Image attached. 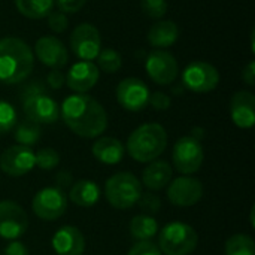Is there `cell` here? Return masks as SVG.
<instances>
[{"instance_id":"cell-28","label":"cell","mask_w":255,"mask_h":255,"mask_svg":"<svg viewBox=\"0 0 255 255\" xmlns=\"http://www.w3.org/2000/svg\"><path fill=\"white\" fill-rule=\"evenodd\" d=\"M97 67L99 70H103L105 73H115L121 69L123 66V58L121 54L112 48H105L100 49L99 55H97Z\"/></svg>"},{"instance_id":"cell-13","label":"cell","mask_w":255,"mask_h":255,"mask_svg":"<svg viewBox=\"0 0 255 255\" xmlns=\"http://www.w3.org/2000/svg\"><path fill=\"white\" fill-rule=\"evenodd\" d=\"M149 88L139 78H126L117 87V100L130 112H140L149 105Z\"/></svg>"},{"instance_id":"cell-31","label":"cell","mask_w":255,"mask_h":255,"mask_svg":"<svg viewBox=\"0 0 255 255\" xmlns=\"http://www.w3.org/2000/svg\"><path fill=\"white\" fill-rule=\"evenodd\" d=\"M137 203H139L140 211H142L145 215H154V214L160 212L161 205H163L161 199H160L154 191L142 193V196L139 197Z\"/></svg>"},{"instance_id":"cell-25","label":"cell","mask_w":255,"mask_h":255,"mask_svg":"<svg viewBox=\"0 0 255 255\" xmlns=\"http://www.w3.org/2000/svg\"><path fill=\"white\" fill-rule=\"evenodd\" d=\"M55 0H15L18 12L30 19L46 18L54 9Z\"/></svg>"},{"instance_id":"cell-24","label":"cell","mask_w":255,"mask_h":255,"mask_svg":"<svg viewBox=\"0 0 255 255\" xmlns=\"http://www.w3.org/2000/svg\"><path fill=\"white\" fill-rule=\"evenodd\" d=\"M158 232V224L154 217L151 215H136L130 221V235L134 241L143 242L151 241Z\"/></svg>"},{"instance_id":"cell-12","label":"cell","mask_w":255,"mask_h":255,"mask_svg":"<svg viewBox=\"0 0 255 255\" xmlns=\"http://www.w3.org/2000/svg\"><path fill=\"white\" fill-rule=\"evenodd\" d=\"M203 197V184L200 179L182 175L167 185V200L178 208H191Z\"/></svg>"},{"instance_id":"cell-5","label":"cell","mask_w":255,"mask_h":255,"mask_svg":"<svg viewBox=\"0 0 255 255\" xmlns=\"http://www.w3.org/2000/svg\"><path fill=\"white\" fill-rule=\"evenodd\" d=\"M105 196L112 208L127 211L131 209L142 196V184L136 175L130 172H118L106 181Z\"/></svg>"},{"instance_id":"cell-22","label":"cell","mask_w":255,"mask_h":255,"mask_svg":"<svg viewBox=\"0 0 255 255\" xmlns=\"http://www.w3.org/2000/svg\"><path fill=\"white\" fill-rule=\"evenodd\" d=\"M69 199L79 208H91L100 199V188L91 179H79L72 185Z\"/></svg>"},{"instance_id":"cell-7","label":"cell","mask_w":255,"mask_h":255,"mask_svg":"<svg viewBox=\"0 0 255 255\" xmlns=\"http://www.w3.org/2000/svg\"><path fill=\"white\" fill-rule=\"evenodd\" d=\"M205 152L199 139L194 136H182L176 140L172 152L175 169L182 175L196 173L203 164Z\"/></svg>"},{"instance_id":"cell-15","label":"cell","mask_w":255,"mask_h":255,"mask_svg":"<svg viewBox=\"0 0 255 255\" xmlns=\"http://www.w3.org/2000/svg\"><path fill=\"white\" fill-rule=\"evenodd\" d=\"M36 166L34 151L30 146L13 145L0 155V169L9 176L19 178L30 173Z\"/></svg>"},{"instance_id":"cell-6","label":"cell","mask_w":255,"mask_h":255,"mask_svg":"<svg viewBox=\"0 0 255 255\" xmlns=\"http://www.w3.org/2000/svg\"><path fill=\"white\" fill-rule=\"evenodd\" d=\"M199 244L197 232L181 221L166 224L158 236V248L164 255L193 254Z\"/></svg>"},{"instance_id":"cell-34","label":"cell","mask_w":255,"mask_h":255,"mask_svg":"<svg viewBox=\"0 0 255 255\" xmlns=\"http://www.w3.org/2000/svg\"><path fill=\"white\" fill-rule=\"evenodd\" d=\"M127 255H163L158 245L151 242V241H143V242H136Z\"/></svg>"},{"instance_id":"cell-9","label":"cell","mask_w":255,"mask_h":255,"mask_svg":"<svg viewBox=\"0 0 255 255\" xmlns=\"http://www.w3.org/2000/svg\"><path fill=\"white\" fill-rule=\"evenodd\" d=\"M70 49L81 61L96 60L102 49V37L99 30L90 22L76 25L70 34Z\"/></svg>"},{"instance_id":"cell-19","label":"cell","mask_w":255,"mask_h":255,"mask_svg":"<svg viewBox=\"0 0 255 255\" xmlns=\"http://www.w3.org/2000/svg\"><path fill=\"white\" fill-rule=\"evenodd\" d=\"M230 117L239 128H253L255 124V97L251 91L242 90L230 100Z\"/></svg>"},{"instance_id":"cell-10","label":"cell","mask_w":255,"mask_h":255,"mask_svg":"<svg viewBox=\"0 0 255 255\" xmlns=\"http://www.w3.org/2000/svg\"><path fill=\"white\" fill-rule=\"evenodd\" d=\"M182 84L193 93H209L220 84V72L206 61H194L182 72Z\"/></svg>"},{"instance_id":"cell-16","label":"cell","mask_w":255,"mask_h":255,"mask_svg":"<svg viewBox=\"0 0 255 255\" xmlns=\"http://www.w3.org/2000/svg\"><path fill=\"white\" fill-rule=\"evenodd\" d=\"M34 54L37 60L51 69H61L69 61V54L63 42L54 36H43L36 40Z\"/></svg>"},{"instance_id":"cell-40","label":"cell","mask_w":255,"mask_h":255,"mask_svg":"<svg viewBox=\"0 0 255 255\" xmlns=\"http://www.w3.org/2000/svg\"><path fill=\"white\" fill-rule=\"evenodd\" d=\"M55 182H57V187L61 188L63 191L73 182V178L69 172H60L55 178Z\"/></svg>"},{"instance_id":"cell-8","label":"cell","mask_w":255,"mask_h":255,"mask_svg":"<svg viewBox=\"0 0 255 255\" xmlns=\"http://www.w3.org/2000/svg\"><path fill=\"white\" fill-rule=\"evenodd\" d=\"M34 215L43 221H55L67 211V196L58 187H46L36 193L31 202Z\"/></svg>"},{"instance_id":"cell-32","label":"cell","mask_w":255,"mask_h":255,"mask_svg":"<svg viewBox=\"0 0 255 255\" xmlns=\"http://www.w3.org/2000/svg\"><path fill=\"white\" fill-rule=\"evenodd\" d=\"M140 6H142L143 13L152 19H161L167 12L166 0H142Z\"/></svg>"},{"instance_id":"cell-38","label":"cell","mask_w":255,"mask_h":255,"mask_svg":"<svg viewBox=\"0 0 255 255\" xmlns=\"http://www.w3.org/2000/svg\"><path fill=\"white\" fill-rule=\"evenodd\" d=\"M46 82L49 84L51 88L58 90V88H61V87L64 85L66 78H64V75H63L58 69H52V70L48 73V76H46Z\"/></svg>"},{"instance_id":"cell-21","label":"cell","mask_w":255,"mask_h":255,"mask_svg":"<svg viewBox=\"0 0 255 255\" xmlns=\"http://www.w3.org/2000/svg\"><path fill=\"white\" fill-rule=\"evenodd\" d=\"M124 154H126L124 145L115 137L103 136L99 137L93 145L94 158L103 164H109V166L118 164L124 158Z\"/></svg>"},{"instance_id":"cell-30","label":"cell","mask_w":255,"mask_h":255,"mask_svg":"<svg viewBox=\"0 0 255 255\" xmlns=\"http://www.w3.org/2000/svg\"><path fill=\"white\" fill-rule=\"evenodd\" d=\"M34 161L36 166L42 170H52L60 163V155L52 148H42L37 152H34Z\"/></svg>"},{"instance_id":"cell-14","label":"cell","mask_w":255,"mask_h":255,"mask_svg":"<svg viewBox=\"0 0 255 255\" xmlns=\"http://www.w3.org/2000/svg\"><path fill=\"white\" fill-rule=\"evenodd\" d=\"M145 69L148 76L158 85L172 84L179 72L175 55L164 49H155L149 52L145 60Z\"/></svg>"},{"instance_id":"cell-33","label":"cell","mask_w":255,"mask_h":255,"mask_svg":"<svg viewBox=\"0 0 255 255\" xmlns=\"http://www.w3.org/2000/svg\"><path fill=\"white\" fill-rule=\"evenodd\" d=\"M46 18H48V27L54 33H63L69 25V19H67L66 13H63L60 10H52Z\"/></svg>"},{"instance_id":"cell-37","label":"cell","mask_w":255,"mask_h":255,"mask_svg":"<svg viewBox=\"0 0 255 255\" xmlns=\"http://www.w3.org/2000/svg\"><path fill=\"white\" fill-rule=\"evenodd\" d=\"M3 255H30V253H28V248L22 242H19V241H10L4 247Z\"/></svg>"},{"instance_id":"cell-18","label":"cell","mask_w":255,"mask_h":255,"mask_svg":"<svg viewBox=\"0 0 255 255\" xmlns=\"http://www.w3.org/2000/svg\"><path fill=\"white\" fill-rule=\"evenodd\" d=\"M51 245L57 255H82L85 251V238L79 229L63 226L54 233Z\"/></svg>"},{"instance_id":"cell-3","label":"cell","mask_w":255,"mask_h":255,"mask_svg":"<svg viewBox=\"0 0 255 255\" xmlns=\"http://www.w3.org/2000/svg\"><path fill=\"white\" fill-rule=\"evenodd\" d=\"M167 146V133L158 123H146L139 126L127 139L126 149L130 157L139 163H151L157 160Z\"/></svg>"},{"instance_id":"cell-1","label":"cell","mask_w":255,"mask_h":255,"mask_svg":"<svg viewBox=\"0 0 255 255\" xmlns=\"http://www.w3.org/2000/svg\"><path fill=\"white\" fill-rule=\"evenodd\" d=\"M64 124L79 137H99L108 127L105 108L88 94H72L60 108Z\"/></svg>"},{"instance_id":"cell-4","label":"cell","mask_w":255,"mask_h":255,"mask_svg":"<svg viewBox=\"0 0 255 255\" xmlns=\"http://www.w3.org/2000/svg\"><path fill=\"white\" fill-rule=\"evenodd\" d=\"M22 109L27 120L36 124H52L60 118V106L46 94L45 87L34 81L22 93Z\"/></svg>"},{"instance_id":"cell-36","label":"cell","mask_w":255,"mask_h":255,"mask_svg":"<svg viewBox=\"0 0 255 255\" xmlns=\"http://www.w3.org/2000/svg\"><path fill=\"white\" fill-rule=\"evenodd\" d=\"M60 12L63 13H75L79 12L84 4L87 3V0H55Z\"/></svg>"},{"instance_id":"cell-23","label":"cell","mask_w":255,"mask_h":255,"mask_svg":"<svg viewBox=\"0 0 255 255\" xmlns=\"http://www.w3.org/2000/svg\"><path fill=\"white\" fill-rule=\"evenodd\" d=\"M148 42L157 49L172 46L179 37V28L173 21H158L148 31Z\"/></svg>"},{"instance_id":"cell-17","label":"cell","mask_w":255,"mask_h":255,"mask_svg":"<svg viewBox=\"0 0 255 255\" xmlns=\"http://www.w3.org/2000/svg\"><path fill=\"white\" fill-rule=\"evenodd\" d=\"M99 76L100 70L93 61H78L69 69L66 75V84L72 91L84 94L97 84Z\"/></svg>"},{"instance_id":"cell-2","label":"cell","mask_w":255,"mask_h":255,"mask_svg":"<svg viewBox=\"0 0 255 255\" xmlns=\"http://www.w3.org/2000/svg\"><path fill=\"white\" fill-rule=\"evenodd\" d=\"M34 57L30 46L18 37L0 39V82H22L33 70Z\"/></svg>"},{"instance_id":"cell-27","label":"cell","mask_w":255,"mask_h":255,"mask_svg":"<svg viewBox=\"0 0 255 255\" xmlns=\"http://www.w3.org/2000/svg\"><path fill=\"white\" fill-rule=\"evenodd\" d=\"M226 255H255L254 239L248 235H233L226 242Z\"/></svg>"},{"instance_id":"cell-11","label":"cell","mask_w":255,"mask_h":255,"mask_svg":"<svg viewBox=\"0 0 255 255\" xmlns=\"http://www.w3.org/2000/svg\"><path fill=\"white\" fill-rule=\"evenodd\" d=\"M28 229V217L25 211L12 200L0 202V238L6 241H18Z\"/></svg>"},{"instance_id":"cell-39","label":"cell","mask_w":255,"mask_h":255,"mask_svg":"<svg viewBox=\"0 0 255 255\" xmlns=\"http://www.w3.org/2000/svg\"><path fill=\"white\" fill-rule=\"evenodd\" d=\"M242 79L247 85L250 87H254L255 85V63L254 61H250L244 70H242Z\"/></svg>"},{"instance_id":"cell-35","label":"cell","mask_w":255,"mask_h":255,"mask_svg":"<svg viewBox=\"0 0 255 255\" xmlns=\"http://www.w3.org/2000/svg\"><path fill=\"white\" fill-rule=\"evenodd\" d=\"M149 105L157 111H167L172 105V99L166 93L157 91L149 96Z\"/></svg>"},{"instance_id":"cell-20","label":"cell","mask_w":255,"mask_h":255,"mask_svg":"<svg viewBox=\"0 0 255 255\" xmlns=\"http://www.w3.org/2000/svg\"><path fill=\"white\" fill-rule=\"evenodd\" d=\"M173 176L172 164L164 160H154L148 163L142 173V182L149 191H160L166 188Z\"/></svg>"},{"instance_id":"cell-29","label":"cell","mask_w":255,"mask_h":255,"mask_svg":"<svg viewBox=\"0 0 255 255\" xmlns=\"http://www.w3.org/2000/svg\"><path fill=\"white\" fill-rule=\"evenodd\" d=\"M16 121H18V117H16L15 108L7 102L0 100V134L9 133L10 130H13L16 126Z\"/></svg>"},{"instance_id":"cell-26","label":"cell","mask_w":255,"mask_h":255,"mask_svg":"<svg viewBox=\"0 0 255 255\" xmlns=\"http://www.w3.org/2000/svg\"><path fill=\"white\" fill-rule=\"evenodd\" d=\"M42 136V130L39 127V124L27 120L18 126H15V140L18 142V145H22V146H33L39 142Z\"/></svg>"}]
</instances>
